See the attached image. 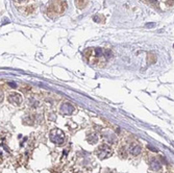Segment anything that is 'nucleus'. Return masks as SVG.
<instances>
[{"instance_id": "obj_1", "label": "nucleus", "mask_w": 174, "mask_h": 173, "mask_svg": "<svg viewBox=\"0 0 174 173\" xmlns=\"http://www.w3.org/2000/svg\"><path fill=\"white\" fill-rule=\"evenodd\" d=\"M85 55L87 56L90 64L98 65L100 62L105 63L110 58V52L102 48H90L85 52Z\"/></svg>"}, {"instance_id": "obj_2", "label": "nucleus", "mask_w": 174, "mask_h": 173, "mask_svg": "<svg viewBox=\"0 0 174 173\" xmlns=\"http://www.w3.org/2000/svg\"><path fill=\"white\" fill-rule=\"evenodd\" d=\"M50 139L55 144H63L65 140V135L61 129H53L50 133Z\"/></svg>"}, {"instance_id": "obj_3", "label": "nucleus", "mask_w": 174, "mask_h": 173, "mask_svg": "<svg viewBox=\"0 0 174 173\" xmlns=\"http://www.w3.org/2000/svg\"><path fill=\"white\" fill-rule=\"evenodd\" d=\"M8 101L13 104L19 105L22 102V97L21 95L18 94V93H12V94H10V96H8Z\"/></svg>"}, {"instance_id": "obj_4", "label": "nucleus", "mask_w": 174, "mask_h": 173, "mask_svg": "<svg viewBox=\"0 0 174 173\" xmlns=\"http://www.w3.org/2000/svg\"><path fill=\"white\" fill-rule=\"evenodd\" d=\"M97 153H98V156L100 159H107L108 156H110V149L104 145V146H101L100 148H99Z\"/></svg>"}, {"instance_id": "obj_5", "label": "nucleus", "mask_w": 174, "mask_h": 173, "mask_svg": "<svg viewBox=\"0 0 174 173\" xmlns=\"http://www.w3.org/2000/svg\"><path fill=\"white\" fill-rule=\"evenodd\" d=\"M61 111H62V113L65 114V115H71L74 112V108L70 103H64L61 106Z\"/></svg>"}, {"instance_id": "obj_6", "label": "nucleus", "mask_w": 174, "mask_h": 173, "mask_svg": "<svg viewBox=\"0 0 174 173\" xmlns=\"http://www.w3.org/2000/svg\"><path fill=\"white\" fill-rule=\"evenodd\" d=\"M150 167H151V169L155 170V171H159V170L162 169L161 163H160L159 161H157V160H153L152 162H151V163H150Z\"/></svg>"}, {"instance_id": "obj_7", "label": "nucleus", "mask_w": 174, "mask_h": 173, "mask_svg": "<svg viewBox=\"0 0 174 173\" xmlns=\"http://www.w3.org/2000/svg\"><path fill=\"white\" fill-rule=\"evenodd\" d=\"M129 151L130 153H132L134 156H138V154H140V152H141V148H140L139 145H132V146L130 147Z\"/></svg>"}, {"instance_id": "obj_8", "label": "nucleus", "mask_w": 174, "mask_h": 173, "mask_svg": "<svg viewBox=\"0 0 174 173\" xmlns=\"http://www.w3.org/2000/svg\"><path fill=\"white\" fill-rule=\"evenodd\" d=\"M97 140H98V138H97V136L96 135H91L89 137V138H88V141H89L90 143H91V144H95V143L97 142Z\"/></svg>"}, {"instance_id": "obj_9", "label": "nucleus", "mask_w": 174, "mask_h": 173, "mask_svg": "<svg viewBox=\"0 0 174 173\" xmlns=\"http://www.w3.org/2000/svg\"><path fill=\"white\" fill-rule=\"evenodd\" d=\"M17 2H19V3H23V2H25L27 1V0H16Z\"/></svg>"}, {"instance_id": "obj_10", "label": "nucleus", "mask_w": 174, "mask_h": 173, "mask_svg": "<svg viewBox=\"0 0 174 173\" xmlns=\"http://www.w3.org/2000/svg\"><path fill=\"white\" fill-rule=\"evenodd\" d=\"M153 25H154V24H153V23H150V24H147V27H150V26H153Z\"/></svg>"}]
</instances>
